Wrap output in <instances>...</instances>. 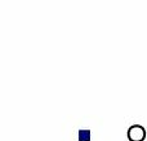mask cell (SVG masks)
<instances>
[{
    "label": "cell",
    "mask_w": 147,
    "mask_h": 141,
    "mask_svg": "<svg viewBox=\"0 0 147 141\" xmlns=\"http://www.w3.org/2000/svg\"><path fill=\"white\" fill-rule=\"evenodd\" d=\"M147 137L146 130L140 124L132 126L128 130V139L130 141H143Z\"/></svg>",
    "instance_id": "1"
},
{
    "label": "cell",
    "mask_w": 147,
    "mask_h": 141,
    "mask_svg": "<svg viewBox=\"0 0 147 141\" xmlns=\"http://www.w3.org/2000/svg\"><path fill=\"white\" fill-rule=\"evenodd\" d=\"M89 140H90V131H88V130L79 131V141H89Z\"/></svg>",
    "instance_id": "2"
}]
</instances>
